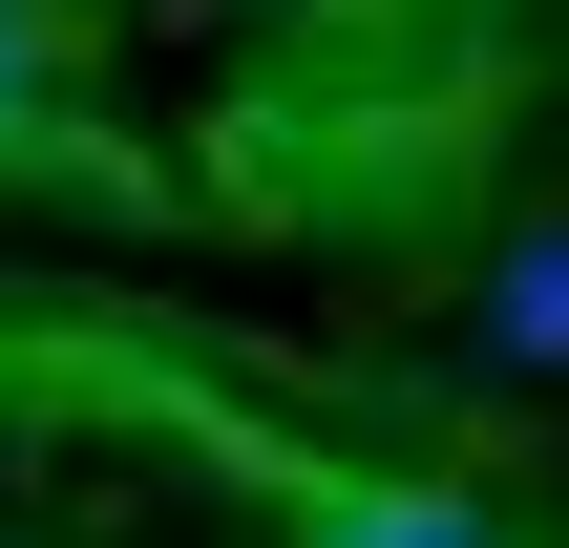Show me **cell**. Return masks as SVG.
<instances>
[{
	"instance_id": "1",
	"label": "cell",
	"mask_w": 569,
	"mask_h": 548,
	"mask_svg": "<svg viewBox=\"0 0 569 548\" xmlns=\"http://www.w3.org/2000/svg\"><path fill=\"white\" fill-rule=\"evenodd\" d=\"M486 338H507L528 380H569V232H528V253L486 275Z\"/></svg>"
},
{
	"instance_id": "2",
	"label": "cell",
	"mask_w": 569,
	"mask_h": 548,
	"mask_svg": "<svg viewBox=\"0 0 569 548\" xmlns=\"http://www.w3.org/2000/svg\"><path fill=\"white\" fill-rule=\"evenodd\" d=\"M296 548H486V528H465V507H422V486H338Z\"/></svg>"
},
{
	"instance_id": "3",
	"label": "cell",
	"mask_w": 569,
	"mask_h": 548,
	"mask_svg": "<svg viewBox=\"0 0 569 548\" xmlns=\"http://www.w3.org/2000/svg\"><path fill=\"white\" fill-rule=\"evenodd\" d=\"M42 106H63V42H42V21L0 0V127H42Z\"/></svg>"
}]
</instances>
